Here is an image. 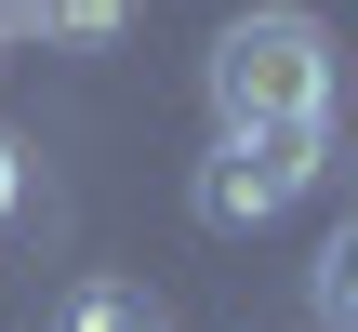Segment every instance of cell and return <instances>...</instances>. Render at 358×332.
Returning <instances> with one entry per match:
<instances>
[{"label":"cell","mask_w":358,"mask_h":332,"mask_svg":"<svg viewBox=\"0 0 358 332\" xmlns=\"http://www.w3.org/2000/svg\"><path fill=\"white\" fill-rule=\"evenodd\" d=\"M66 332H159V319H146V293H120V279H106V293H80V306H66Z\"/></svg>","instance_id":"obj_5"},{"label":"cell","mask_w":358,"mask_h":332,"mask_svg":"<svg viewBox=\"0 0 358 332\" xmlns=\"http://www.w3.org/2000/svg\"><path fill=\"white\" fill-rule=\"evenodd\" d=\"M306 306H319V332H358V226H332V240H319V266H306Z\"/></svg>","instance_id":"obj_4"},{"label":"cell","mask_w":358,"mask_h":332,"mask_svg":"<svg viewBox=\"0 0 358 332\" xmlns=\"http://www.w3.org/2000/svg\"><path fill=\"white\" fill-rule=\"evenodd\" d=\"M13 213H27V146L0 133V226H13Z\"/></svg>","instance_id":"obj_6"},{"label":"cell","mask_w":358,"mask_h":332,"mask_svg":"<svg viewBox=\"0 0 358 332\" xmlns=\"http://www.w3.org/2000/svg\"><path fill=\"white\" fill-rule=\"evenodd\" d=\"M27 40H66V53H106L120 27H133V0H0Z\"/></svg>","instance_id":"obj_3"},{"label":"cell","mask_w":358,"mask_h":332,"mask_svg":"<svg viewBox=\"0 0 358 332\" xmlns=\"http://www.w3.org/2000/svg\"><path fill=\"white\" fill-rule=\"evenodd\" d=\"M213 120L226 133H332V27L252 0L213 27Z\"/></svg>","instance_id":"obj_1"},{"label":"cell","mask_w":358,"mask_h":332,"mask_svg":"<svg viewBox=\"0 0 358 332\" xmlns=\"http://www.w3.org/2000/svg\"><path fill=\"white\" fill-rule=\"evenodd\" d=\"M0 40H13V13H0Z\"/></svg>","instance_id":"obj_7"},{"label":"cell","mask_w":358,"mask_h":332,"mask_svg":"<svg viewBox=\"0 0 358 332\" xmlns=\"http://www.w3.org/2000/svg\"><path fill=\"white\" fill-rule=\"evenodd\" d=\"M319 173H332V133H213V160H199L186 200H199V226L239 240V226H279Z\"/></svg>","instance_id":"obj_2"}]
</instances>
